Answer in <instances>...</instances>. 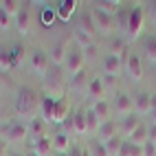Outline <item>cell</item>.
<instances>
[{"mask_svg": "<svg viewBox=\"0 0 156 156\" xmlns=\"http://www.w3.org/2000/svg\"><path fill=\"white\" fill-rule=\"evenodd\" d=\"M29 66H31V70H33L40 79H44V77L48 75V70L53 68L48 53H46V51H42V48H33V51H31V55H29Z\"/></svg>", "mask_w": 156, "mask_h": 156, "instance_id": "obj_4", "label": "cell"}, {"mask_svg": "<svg viewBox=\"0 0 156 156\" xmlns=\"http://www.w3.org/2000/svg\"><path fill=\"white\" fill-rule=\"evenodd\" d=\"M152 110H156V92H152Z\"/></svg>", "mask_w": 156, "mask_h": 156, "instance_id": "obj_45", "label": "cell"}, {"mask_svg": "<svg viewBox=\"0 0 156 156\" xmlns=\"http://www.w3.org/2000/svg\"><path fill=\"white\" fill-rule=\"evenodd\" d=\"M86 92L90 95L92 103H95V101H101V99H106V84H103V79H101V77H90Z\"/></svg>", "mask_w": 156, "mask_h": 156, "instance_id": "obj_13", "label": "cell"}, {"mask_svg": "<svg viewBox=\"0 0 156 156\" xmlns=\"http://www.w3.org/2000/svg\"><path fill=\"white\" fill-rule=\"evenodd\" d=\"M141 156H156V145L152 143V141H147L141 147Z\"/></svg>", "mask_w": 156, "mask_h": 156, "instance_id": "obj_38", "label": "cell"}, {"mask_svg": "<svg viewBox=\"0 0 156 156\" xmlns=\"http://www.w3.org/2000/svg\"><path fill=\"white\" fill-rule=\"evenodd\" d=\"M114 110H117L121 117H128V114H132L134 103H132L130 95H126V92H117V97H114Z\"/></svg>", "mask_w": 156, "mask_h": 156, "instance_id": "obj_17", "label": "cell"}, {"mask_svg": "<svg viewBox=\"0 0 156 156\" xmlns=\"http://www.w3.org/2000/svg\"><path fill=\"white\" fill-rule=\"evenodd\" d=\"M88 81H90V77L86 75V70H81V73H77V75L68 77V88L70 90H86Z\"/></svg>", "mask_w": 156, "mask_h": 156, "instance_id": "obj_29", "label": "cell"}, {"mask_svg": "<svg viewBox=\"0 0 156 156\" xmlns=\"http://www.w3.org/2000/svg\"><path fill=\"white\" fill-rule=\"evenodd\" d=\"M141 123H143V121H141V117H139L136 112H132V114H128V117H123L121 126H119V134H121L123 139H128L130 134L141 126Z\"/></svg>", "mask_w": 156, "mask_h": 156, "instance_id": "obj_14", "label": "cell"}, {"mask_svg": "<svg viewBox=\"0 0 156 156\" xmlns=\"http://www.w3.org/2000/svg\"><path fill=\"white\" fill-rule=\"evenodd\" d=\"M53 7H55L57 20H62V22H68V20L73 18V13L77 11V2L75 0H62V2H57Z\"/></svg>", "mask_w": 156, "mask_h": 156, "instance_id": "obj_15", "label": "cell"}, {"mask_svg": "<svg viewBox=\"0 0 156 156\" xmlns=\"http://www.w3.org/2000/svg\"><path fill=\"white\" fill-rule=\"evenodd\" d=\"M64 90H66V84L59 77L57 66H53L48 70V75L42 79V92L46 97H53V99H64Z\"/></svg>", "mask_w": 156, "mask_h": 156, "instance_id": "obj_3", "label": "cell"}, {"mask_svg": "<svg viewBox=\"0 0 156 156\" xmlns=\"http://www.w3.org/2000/svg\"><path fill=\"white\" fill-rule=\"evenodd\" d=\"M92 9H99V11L103 13H119V9H121V2L119 0H97V2H92Z\"/></svg>", "mask_w": 156, "mask_h": 156, "instance_id": "obj_28", "label": "cell"}, {"mask_svg": "<svg viewBox=\"0 0 156 156\" xmlns=\"http://www.w3.org/2000/svg\"><path fill=\"white\" fill-rule=\"evenodd\" d=\"M31 152H35L37 156H51V154H53V139L42 136V139L33 141V145H31Z\"/></svg>", "mask_w": 156, "mask_h": 156, "instance_id": "obj_22", "label": "cell"}, {"mask_svg": "<svg viewBox=\"0 0 156 156\" xmlns=\"http://www.w3.org/2000/svg\"><path fill=\"white\" fill-rule=\"evenodd\" d=\"M114 136H119V126H117L114 121H106V123H101V126H99V130H97V141L106 143V141H110V139H114Z\"/></svg>", "mask_w": 156, "mask_h": 156, "instance_id": "obj_20", "label": "cell"}, {"mask_svg": "<svg viewBox=\"0 0 156 156\" xmlns=\"http://www.w3.org/2000/svg\"><path fill=\"white\" fill-rule=\"evenodd\" d=\"M68 46H70V42H55L53 48L46 51L48 57H51V64L57 66V68L64 66V59H66V53H68Z\"/></svg>", "mask_w": 156, "mask_h": 156, "instance_id": "obj_12", "label": "cell"}, {"mask_svg": "<svg viewBox=\"0 0 156 156\" xmlns=\"http://www.w3.org/2000/svg\"><path fill=\"white\" fill-rule=\"evenodd\" d=\"M73 147L70 145V134L66 130H59L55 136H53V152L57 154H68V150Z\"/></svg>", "mask_w": 156, "mask_h": 156, "instance_id": "obj_18", "label": "cell"}, {"mask_svg": "<svg viewBox=\"0 0 156 156\" xmlns=\"http://www.w3.org/2000/svg\"><path fill=\"white\" fill-rule=\"evenodd\" d=\"M147 18H150V22L156 27V0L147 2Z\"/></svg>", "mask_w": 156, "mask_h": 156, "instance_id": "obj_39", "label": "cell"}, {"mask_svg": "<svg viewBox=\"0 0 156 156\" xmlns=\"http://www.w3.org/2000/svg\"><path fill=\"white\" fill-rule=\"evenodd\" d=\"M143 53L147 57V62L154 64V68H156V33H152L143 40Z\"/></svg>", "mask_w": 156, "mask_h": 156, "instance_id": "obj_25", "label": "cell"}, {"mask_svg": "<svg viewBox=\"0 0 156 156\" xmlns=\"http://www.w3.org/2000/svg\"><path fill=\"white\" fill-rule=\"evenodd\" d=\"M53 156H68V154H57V152H55V154H53Z\"/></svg>", "mask_w": 156, "mask_h": 156, "instance_id": "obj_47", "label": "cell"}, {"mask_svg": "<svg viewBox=\"0 0 156 156\" xmlns=\"http://www.w3.org/2000/svg\"><path fill=\"white\" fill-rule=\"evenodd\" d=\"M40 101H42V95L31 88V86H22L18 90L16 97V112L20 119H24V123H29L31 119L40 117Z\"/></svg>", "mask_w": 156, "mask_h": 156, "instance_id": "obj_1", "label": "cell"}, {"mask_svg": "<svg viewBox=\"0 0 156 156\" xmlns=\"http://www.w3.org/2000/svg\"><path fill=\"white\" fill-rule=\"evenodd\" d=\"M123 70H126V75L132 79V81H139L143 79V59L139 53H128L126 59H123Z\"/></svg>", "mask_w": 156, "mask_h": 156, "instance_id": "obj_6", "label": "cell"}, {"mask_svg": "<svg viewBox=\"0 0 156 156\" xmlns=\"http://www.w3.org/2000/svg\"><path fill=\"white\" fill-rule=\"evenodd\" d=\"M86 150H88L90 156H110L108 150H106V145H103L101 141H92V143H88Z\"/></svg>", "mask_w": 156, "mask_h": 156, "instance_id": "obj_36", "label": "cell"}, {"mask_svg": "<svg viewBox=\"0 0 156 156\" xmlns=\"http://www.w3.org/2000/svg\"><path fill=\"white\" fill-rule=\"evenodd\" d=\"M101 70H103V75H106V77H112V79H114V77L123 70V59L117 57V55L106 53V55H103V59H101Z\"/></svg>", "mask_w": 156, "mask_h": 156, "instance_id": "obj_10", "label": "cell"}, {"mask_svg": "<svg viewBox=\"0 0 156 156\" xmlns=\"http://www.w3.org/2000/svg\"><path fill=\"white\" fill-rule=\"evenodd\" d=\"M126 141H130L132 145H139V147H143V145L147 143V126H145V123H141V126L134 130Z\"/></svg>", "mask_w": 156, "mask_h": 156, "instance_id": "obj_30", "label": "cell"}, {"mask_svg": "<svg viewBox=\"0 0 156 156\" xmlns=\"http://www.w3.org/2000/svg\"><path fill=\"white\" fill-rule=\"evenodd\" d=\"M73 119V134H88V126H86V108H77L70 114Z\"/></svg>", "mask_w": 156, "mask_h": 156, "instance_id": "obj_16", "label": "cell"}, {"mask_svg": "<svg viewBox=\"0 0 156 156\" xmlns=\"http://www.w3.org/2000/svg\"><path fill=\"white\" fill-rule=\"evenodd\" d=\"M134 103V112L136 114H150L152 112V92H145V90H139L132 99Z\"/></svg>", "mask_w": 156, "mask_h": 156, "instance_id": "obj_11", "label": "cell"}, {"mask_svg": "<svg viewBox=\"0 0 156 156\" xmlns=\"http://www.w3.org/2000/svg\"><path fill=\"white\" fill-rule=\"evenodd\" d=\"M55 103L57 99L42 95V101H40V117H42L46 123H53V114H55Z\"/></svg>", "mask_w": 156, "mask_h": 156, "instance_id": "obj_19", "label": "cell"}, {"mask_svg": "<svg viewBox=\"0 0 156 156\" xmlns=\"http://www.w3.org/2000/svg\"><path fill=\"white\" fill-rule=\"evenodd\" d=\"M86 126H88V132H95V130H99V126H101V121L97 119V114H95V110H92V106L86 108Z\"/></svg>", "mask_w": 156, "mask_h": 156, "instance_id": "obj_35", "label": "cell"}, {"mask_svg": "<svg viewBox=\"0 0 156 156\" xmlns=\"http://www.w3.org/2000/svg\"><path fill=\"white\" fill-rule=\"evenodd\" d=\"M27 156H37V154H35V152H29V154H27Z\"/></svg>", "mask_w": 156, "mask_h": 156, "instance_id": "obj_46", "label": "cell"}, {"mask_svg": "<svg viewBox=\"0 0 156 156\" xmlns=\"http://www.w3.org/2000/svg\"><path fill=\"white\" fill-rule=\"evenodd\" d=\"M70 106H68V101H66V97L64 99H57V103H55V114H53V123H64L68 117H70Z\"/></svg>", "mask_w": 156, "mask_h": 156, "instance_id": "obj_24", "label": "cell"}, {"mask_svg": "<svg viewBox=\"0 0 156 156\" xmlns=\"http://www.w3.org/2000/svg\"><path fill=\"white\" fill-rule=\"evenodd\" d=\"M147 141H156V126H152V123H150V126H147Z\"/></svg>", "mask_w": 156, "mask_h": 156, "instance_id": "obj_42", "label": "cell"}, {"mask_svg": "<svg viewBox=\"0 0 156 156\" xmlns=\"http://www.w3.org/2000/svg\"><path fill=\"white\" fill-rule=\"evenodd\" d=\"M18 156H20V154H18Z\"/></svg>", "mask_w": 156, "mask_h": 156, "instance_id": "obj_48", "label": "cell"}, {"mask_svg": "<svg viewBox=\"0 0 156 156\" xmlns=\"http://www.w3.org/2000/svg\"><path fill=\"white\" fill-rule=\"evenodd\" d=\"M11 27H13V18L0 7V31H9Z\"/></svg>", "mask_w": 156, "mask_h": 156, "instance_id": "obj_37", "label": "cell"}, {"mask_svg": "<svg viewBox=\"0 0 156 156\" xmlns=\"http://www.w3.org/2000/svg\"><path fill=\"white\" fill-rule=\"evenodd\" d=\"M97 53H99V46H97L95 42H92L90 46H86V48H84V57H86V59H92Z\"/></svg>", "mask_w": 156, "mask_h": 156, "instance_id": "obj_40", "label": "cell"}, {"mask_svg": "<svg viewBox=\"0 0 156 156\" xmlns=\"http://www.w3.org/2000/svg\"><path fill=\"white\" fill-rule=\"evenodd\" d=\"M84 64H86V57H84V51H81L77 44H73L68 46V53H66V59H64V68L68 73V77L73 75H77V73L84 70Z\"/></svg>", "mask_w": 156, "mask_h": 156, "instance_id": "obj_5", "label": "cell"}, {"mask_svg": "<svg viewBox=\"0 0 156 156\" xmlns=\"http://www.w3.org/2000/svg\"><path fill=\"white\" fill-rule=\"evenodd\" d=\"M77 29L86 31L88 35H92V37H95V33H97V27H95V20H92V13H90V11H81V16H79V22H77Z\"/></svg>", "mask_w": 156, "mask_h": 156, "instance_id": "obj_26", "label": "cell"}, {"mask_svg": "<svg viewBox=\"0 0 156 156\" xmlns=\"http://www.w3.org/2000/svg\"><path fill=\"white\" fill-rule=\"evenodd\" d=\"M24 139H29V126L24 121H13L7 126V132H5L7 143H22Z\"/></svg>", "mask_w": 156, "mask_h": 156, "instance_id": "obj_7", "label": "cell"}, {"mask_svg": "<svg viewBox=\"0 0 156 156\" xmlns=\"http://www.w3.org/2000/svg\"><path fill=\"white\" fill-rule=\"evenodd\" d=\"M90 13H92V20H95V27H97L99 33L110 35L114 31V16L103 13V11H99V9H90Z\"/></svg>", "mask_w": 156, "mask_h": 156, "instance_id": "obj_9", "label": "cell"}, {"mask_svg": "<svg viewBox=\"0 0 156 156\" xmlns=\"http://www.w3.org/2000/svg\"><path fill=\"white\" fill-rule=\"evenodd\" d=\"M55 22H57L55 7H53V5H44L42 9H40V24H42L44 29H51Z\"/></svg>", "mask_w": 156, "mask_h": 156, "instance_id": "obj_23", "label": "cell"}, {"mask_svg": "<svg viewBox=\"0 0 156 156\" xmlns=\"http://www.w3.org/2000/svg\"><path fill=\"white\" fill-rule=\"evenodd\" d=\"M13 20H16L13 24L18 29V33L20 35H27L29 31H31V24H33V13H31L29 2H22V7H20V11H18V16Z\"/></svg>", "mask_w": 156, "mask_h": 156, "instance_id": "obj_8", "label": "cell"}, {"mask_svg": "<svg viewBox=\"0 0 156 156\" xmlns=\"http://www.w3.org/2000/svg\"><path fill=\"white\" fill-rule=\"evenodd\" d=\"M29 136L33 139V141H37V139H42V136H46V126L48 123L42 119V117H35V119H31L29 123Z\"/></svg>", "mask_w": 156, "mask_h": 156, "instance_id": "obj_21", "label": "cell"}, {"mask_svg": "<svg viewBox=\"0 0 156 156\" xmlns=\"http://www.w3.org/2000/svg\"><path fill=\"white\" fill-rule=\"evenodd\" d=\"M150 123H152V126H156V110L150 112Z\"/></svg>", "mask_w": 156, "mask_h": 156, "instance_id": "obj_44", "label": "cell"}, {"mask_svg": "<svg viewBox=\"0 0 156 156\" xmlns=\"http://www.w3.org/2000/svg\"><path fill=\"white\" fill-rule=\"evenodd\" d=\"M68 156H84V147H79V145H73L68 150Z\"/></svg>", "mask_w": 156, "mask_h": 156, "instance_id": "obj_41", "label": "cell"}, {"mask_svg": "<svg viewBox=\"0 0 156 156\" xmlns=\"http://www.w3.org/2000/svg\"><path fill=\"white\" fill-rule=\"evenodd\" d=\"M92 110H95V114H97V119H99L101 123H106V121H110V110H112V106H110V101H108V99H101V101H95V103H92Z\"/></svg>", "mask_w": 156, "mask_h": 156, "instance_id": "obj_27", "label": "cell"}, {"mask_svg": "<svg viewBox=\"0 0 156 156\" xmlns=\"http://www.w3.org/2000/svg\"><path fill=\"white\" fill-rule=\"evenodd\" d=\"M123 141H126V139H123L121 134H119V136H114V139L106 141L103 145H106V150H108V154H110V156H117V154H119V150H121V145H123Z\"/></svg>", "mask_w": 156, "mask_h": 156, "instance_id": "obj_34", "label": "cell"}, {"mask_svg": "<svg viewBox=\"0 0 156 156\" xmlns=\"http://www.w3.org/2000/svg\"><path fill=\"white\" fill-rule=\"evenodd\" d=\"M0 7H2L11 18H16L18 11H20V7H22V0H2V2H0Z\"/></svg>", "mask_w": 156, "mask_h": 156, "instance_id": "obj_33", "label": "cell"}, {"mask_svg": "<svg viewBox=\"0 0 156 156\" xmlns=\"http://www.w3.org/2000/svg\"><path fill=\"white\" fill-rule=\"evenodd\" d=\"M110 55H117V57H126L128 55V48H126V40H121V37H112L110 40V51H108Z\"/></svg>", "mask_w": 156, "mask_h": 156, "instance_id": "obj_32", "label": "cell"}, {"mask_svg": "<svg viewBox=\"0 0 156 156\" xmlns=\"http://www.w3.org/2000/svg\"><path fill=\"white\" fill-rule=\"evenodd\" d=\"M143 27H145V9L141 5H134L128 11V22H126V29H123L128 40H136L143 33Z\"/></svg>", "mask_w": 156, "mask_h": 156, "instance_id": "obj_2", "label": "cell"}, {"mask_svg": "<svg viewBox=\"0 0 156 156\" xmlns=\"http://www.w3.org/2000/svg\"><path fill=\"white\" fill-rule=\"evenodd\" d=\"M92 42H95V37L88 35L86 31H81V29H77V27H75V31H73V44H77L81 51H84V48H86V46H90Z\"/></svg>", "mask_w": 156, "mask_h": 156, "instance_id": "obj_31", "label": "cell"}, {"mask_svg": "<svg viewBox=\"0 0 156 156\" xmlns=\"http://www.w3.org/2000/svg\"><path fill=\"white\" fill-rule=\"evenodd\" d=\"M0 156H7V141L0 139Z\"/></svg>", "mask_w": 156, "mask_h": 156, "instance_id": "obj_43", "label": "cell"}]
</instances>
